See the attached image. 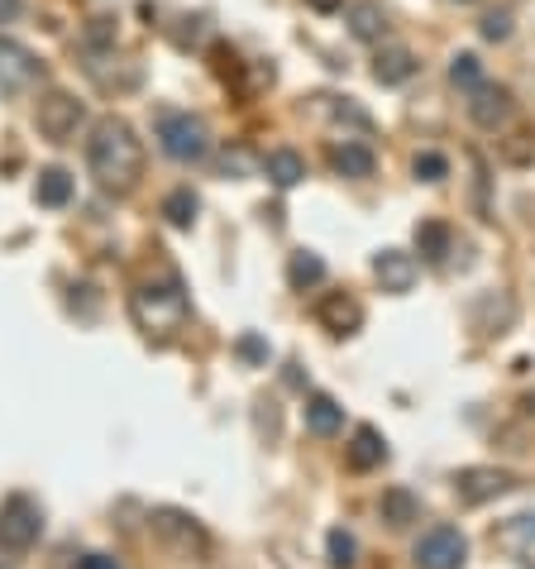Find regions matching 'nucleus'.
Returning a JSON list of instances; mask_svg holds the SVG:
<instances>
[{
  "mask_svg": "<svg viewBox=\"0 0 535 569\" xmlns=\"http://www.w3.org/2000/svg\"><path fill=\"white\" fill-rule=\"evenodd\" d=\"M86 168L106 192H129L144 173V144H139L134 125L120 115H106L86 139Z\"/></svg>",
  "mask_w": 535,
  "mask_h": 569,
  "instance_id": "1",
  "label": "nucleus"
},
{
  "mask_svg": "<svg viewBox=\"0 0 535 569\" xmlns=\"http://www.w3.org/2000/svg\"><path fill=\"white\" fill-rule=\"evenodd\" d=\"M129 316H134V326L144 330L149 340H172L177 330L187 326L192 302H187V292H182L177 278H163V283H144L129 297Z\"/></svg>",
  "mask_w": 535,
  "mask_h": 569,
  "instance_id": "2",
  "label": "nucleus"
},
{
  "mask_svg": "<svg viewBox=\"0 0 535 569\" xmlns=\"http://www.w3.org/2000/svg\"><path fill=\"white\" fill-rule=\"evenodd\" d=\"M158 149L177 163H201L211 154V125L192 110H163L158 115Z\"/></svg>",
  "mask_w": 535,
  "mask_h": 569,
  "instance_id": "3",
  "label": "nucleus"
},
{
  "mask_svg": "<svg viewBox=\"0 0 535 569\" xmlns=\"http://www.w3.org/2000/svg\"><path fill=\"white\" fill-rule=\"evenodd\" d=\"M39 536H43V507L29 493H10L0 503V550L24 555V550L39 546Z\"/></svg>",
  "mask_w": 535,
  "mask_h": 569,
  "instance_id": "4",
  "label": "nucleus"
},
{
  "mask_svg": "<svg viewBox=\"0 0 535 569\" xmlns=\"http://www.w3.org/2000/svg\"><path fill=\"white\" fill-rule=\"evenodd\" d=\"M82 120H86V106L72 91H48L39 106H34V125H39V134L53 139V144H67Z\"/></svg>",
  "mask_w": 535,
  "mask_h": 569,
  "instance_id": "5",
  "label": "nucleus"
},
{
  "mask_svg": "<svg viewBox=\"0 0 535 569\" xmlns=\"http://www.w3.org/2000/svg\"><path fill=\"white\" fill-rule=\"evenodd\" d=\"M469 560V536L459 526H430L416 541V569H464Z\"/></svg>",
  "mask_w": 535,
  "mask_h": 569,
  "instance_id": "6",
  "label": "nucleus"
},
{
  "mask_svg": "<svg viewBox=\"0 0 535 569\" xmlns=\"http://www.w3.org/2000/svg\"><path fill=\"white\" fill-rule=\"evenodd\" d=\"M512 488H516V474L493 469V464H469V469L454 474V498L464 507H483L493 498H502V493H512Z\"/></svg>",
  "mask_w": 535,
  "mask_h": 569,
  "instance_id": "7",
  "label": "nucleus"
},
{
  "mask_svg": "<svg viewBox=\"0 0 535 569\" xmlns=\"http://www.w3.org/2000/svg\"><path fill=\"white\" fill-rule=\"evenodd\" d=\"M34 82H43V63L34 48H24L20 39H5L0 34V91L5 96H20Z\"/></svg>",
  "mask_w": 535,
  "mask_h": 569,
  "instance_id": "8",
  "label": "nucleus"
},
{
  "mask_svg": "<svg viewBox=\"0 0 535 569\" xmlns=\"http://www.w3.org/2000/svg\"><path fill=\"white\" fill-rule=\"evenodd\" d=\"M373 278L383 283V292L402 297V292L416 287L421 263H416V254H407V249H378V254H373Z\"/></svg>",
  "mask_w": 535,
  "mask_h": 569,
  "instance_id": "9",
  "label": "nucleus"
},
{
  "mask_svg": "<svg viewBox=\"0 0 535 569\" xmlns=\"http://www.w3.org/2000/svg\"><path fill=\"white\" fill-rule=\"evenodd\" d=\"M507 115H512V91L497 87V82H478L469 91V120L478 130H497V125H507Z\"/></svg>",
  "mask_w": 535,
  "mask_h": 569,
  "instance_id": "10",
  "label": "nucleus"
},
{
  "mask_svg": "<svg viewBox=\"0 0 535 569\" xmlns=\"http://www.w3.org/2000/svg\"><path fill=\"white\" fill-rule=\"evenodd\" d=\"M344 460H349V469H359V474L378 469V464L387 460L383 431H378V426H359V431L349 436V445H344Z\"/></svg>",
  "mask_w": 535,
  "mask_h": 569,
  "instance_id": "11",
  "label": "nucleus"
},
{
  "mask_svg": "<svg viewBox=\"0 0 535 569\" xmlns=\"http://www.w3.org/2000/svg\"><path fill=\"white\" fill-rule=\"evenodd\" d=\"M316 316H321L325 330H335V335H349V330H359V321H364V307H359L349 292H325L321 307H316Z\"/></svg>",
  "mask_w": 535,
  "mask_h": 569,
  "instance_id": "12",
  "label": "nucleus"
},
{
  "mask_svg": "<svg viewBox=\"0 0 535 569\" xmlns=\"http://www.w3.org/2000/svg\"><path fill=\"white\" fill-rule=\"evenodd\" d=\"M153 531L163 536V541H177L182 550H201L206 546V531L187 517V512H172V507H163V512H153Z\"/></svg>",
  "mask_w": 535,
  "mask_h": 569,
  "instance_id": "13",
  "label": "nucleus"
},
{
  "mask_svg": "<svg viewBox=\"0 0 535 569\" xmlns=\"http://www.w3.org/2000/svg\"><path fill=\"white\" fill-rule=\"evenodd\" d=\"M373 77H378L383 87H402V82H411V77H416V53L402 48V44L378 48V58H373Z\"/></svg>",
  "mask_w": 535,
  "mask_h": 569,
  "instance_id": "14",
  "label": "nucleus"
},
{
  "mask_svg": "<svg viewBox=\"0 0 535 569\" xmlns=\"http://www.w3.org/2000/svg\"><path fill=\"white\" fill-rule=\"evenodd\" d=\"M306 431H311V436H340L344 407L330 393H311L306 397Z\"/></svg>",
  "mask_w": 535,
  "mask_h": 569,
  "instance_id": "15",
  "label": "nucleus"
},
{
  "mask_svg": "<svg viewBox=\"0 0 535 569\" xmlns=\"http://www.w3.org/2000/svg\"><path fill=\"white\" fill-rule=\"evenodd\" d=\"M330 168H335L340 177H373L378 158H373V149H368V144H359V139H344V144H335V149H330Z\"/></svg>",
  "mask_w": 535,
  "mask_h": 569,
  "instance_id": "16",
  "label": "nucleus"
},
{
  "mask_svg": "<svg viewBox=\"0 0 535 569\" xmlns=\"http://www.w3.org/2000/svg\"><path fill=\"white\" fill-rule=\"evenodd\" d=\"M72 192H77V182H72L67 168H43L39 182H34V201H39L43 211H63L67 201H72Z\"/></svg>",
  "mask_w": 535,
  "mask_h": 569,
  "instance_id": "17",
  "label": "nucleus"
},
{
  "mask_svg": "<svg viewBox=\"0 0 535 569\" xmlns=\"http://www.w3.org/2000/svg\"><path fill=\"white\" fill-rule=\"evenodd\" d=\"M349 34L359 39V44H378L387 34V10L378 0H359V5H349Z\"/></svg>",
  "mask_w": 535,
  "mask_h": 569,
  "instance_id": "18",
  "label": "nucleus"
},
{
  "mask_svg": "<svg viewBox=\"0 0 535 569\" xmlns=\"http://www.w3.org/2000/svg\"><path fill=\"white\" fill-rule=\"evenodd\" d=\"M263 173H268V182H273L278 192H292L301 177H306V158H301L297 149H273V154L263 158Z\"/></svg>",
  "mask_w": 535,
  "mask_h": 569,
  "instance_id": "19",
  "label": "nucleus"
},
{
  "mask_svg": "<svg viewBox=\"0 0 535 569\" xmlns=\"http://www.w3.org/2000/svg\"><path fill=\"white\" fill-rule=\"evenodd\" d=\"M378 512H383V522L387 526H411V522H421V498L411 493V488H387L383 493V503H378Z\"/></svg>",
  "mask_w": 535,
  "mask_h": 569,
  "instance_id": "20",
  "label": "nucleus"
},
{
  "mask_svg": "<svg viewBox=\"0 0 535 569\" xmlns=\"http://www.w3.org/2000/svg\"><path fill=\"white\" fill-rule=\"evenodd\" d=\"M416 249H421V259L440 263L454 249V230L445 220H421V225H416Z\"/></svg>",
  "mask_w": 535,
  "mask_h": 569,
  "instance_id": "21",
  "label": "nucleus"
},
{
  "mask_svg": "<svg viewBox=\"0 0 535 569\" xmlns=\"http://www.w3.org/2000/svg\"><path fill=\"white\" fill-rule=\"evenodd\" d=\"M287 283L297 287V292L325 283V259L321 254H311V249H297V254L287 259Z\"/></svg>",
  "mask_w": 535,
  "mask_h": 569,
  "instance_id": "22",
  "label": "nucleus"
},
{
  "mask_svg": "<svg viewBox=\"0 0 535 569\" xmlns=\"http://www.w3.org/2000/svg\"><path fill=\"white\" fill-rule=\"evenodd\" d=\"M196 211H201V201H196L192 187H177V192H168V197H163V216H168L172 230H192Z\"/></svg>",
  "mask_w": 535,
  "mask_h": 569,
  "instance_id": "23",
  "label": "nucleus"
},
{
  "mask_svg": "<svg viewBox=\"0 0 535 569\" xmlns=\"http://www.w3.org/2000/svg\"><path fill=\"white\" fill-rule=\"evenodd\" d=\"M325 555H330V565L335 569H354V560H359V541H354L344 526H335V531L325 536Z\"/></svg>",
  "mask_w": 535,
  "mask_h": 569,
  "instance_id": "24",
  "label": "nucleus"
},
{
  "mask_svg": "<svg viewBox=\"0 0 535 569\" xmlns=\"http://www.w3.org/2000/svg\"><path fill=\"white\" fill-rule=\"evenodd\" d=\"M450 82L459 91H473L483 82V63H478V53H454L450 58Z\"/></svg>",
  "mask_w": 535,
  "mask_h": 569,
  "instance_id": "25",
  "label": "nucleus"
},
{
  "mask_svg": "<svg viewBox=\"0 0 535 569\" xmlns=\"http://www.w3.org/2000/svg\"><path fill=\"white\" fill-rule=\"evenodd\" d=\"M411 173H416V182H445V177H450V158L426 149V154L411 158Z\"/></svg>",
  "mask_w": 535,
  "mask_h": 569,
  "instance_id": "26",
  "label": "nucleus"
},
{
  "mask_svg": "<svg viewBox=\"0 0 535 569\" xmlns=\"http://www.w3.org/2000/svg\"><path fill=\"white\" fill-rule=\"evenodd\" d=\"M478 34H483L488 44L512 39V10H488V15H483V24H478Z\"/></svg>",
  "mask_w": 535,
  "mask_h": 569,
  "instance_id": "27",
  "label": "nucleus"
},
{
  "mask_svg": "<svg viewBox=\"0 0 535 569\" xmlns=\"http://www.w3.org/2000/svg\"><path fill=\"white\" fill-rule=\"evenodd\" d=\"M239 354L254 359V364H268V340H258V335H239Z\"/></svg>",
  "mask_w": 535,
  "mask_h": 569,
  "instance_id": "28",
  "label": "nucleus"
},
{
  "mask_svg": "<svg viewBox=\"0 0 535 569\" xmlns=\"http://www.w3.org/2000/svg\"><path fill=\"white\" fill-rule=\"evenodd\" d=\"M507 541H535V517H531V512L507 522Z\"/></svg>",
  "mask_w": 535,
  "mask_h": 569,
  "instance_id": "29",
  "label": "nucleus"
},
{
  "mask_svg": "<svg viewBox=\"0 0 535 569\" xmlns=\"http://www.w3.org/2000/svg\"><path fill=\"white\" fill-rule=\"evenodd\" d=\"M82 569H120V560H110V555H82Z\"/></svg>",
  "mask_w": 535,
  "mask_h": 569,
  "instance_id": "30",
  "label": "nucleus"
},
{
  "mask_svg": "<svg viewBox=\"0 0 535 569\" xmlns=\"http://www.w3.org/2000/svg\"><path fill=\"white\" fill-rule=\"evenodd\" d=\"M306 10H316V15H335V10H344V0H306Z\"/></svg>",
  "mask_w": 535,
  "mask_h": 569,
  "instance_id": "31",
  "label": "nucleus"
},
{
  "mask_svg": "<svg viewBox=\"0 0 535 569\" xmlns=\"http://www.w3.org/2000/svg\"><path fill=\"white\" fill-rule=\"evenodd\" d=\"M20 5H24V0H0V24L15 20V15H20Z\"/></svg>",
  "mask_w": 535,
  "mask_h": 569,
  "instance_id": "32",
  "label": "nucleus"
},
{
  "mask_svg": "<svg viewBox=\"0 0 535 569\" xmlns=\"http://www.w3.org/2000/svg\"><path fill=\"white\" fill-rule=\"evenodd\" d=\"M459 5H473V0H459Z\"/></svg>",
  "mask_w": 535,
  "mask_h": 569,
  "instance_id": "33",
  "label": "nucleus"
}]
</instances>
